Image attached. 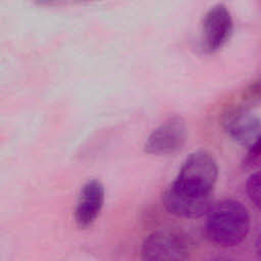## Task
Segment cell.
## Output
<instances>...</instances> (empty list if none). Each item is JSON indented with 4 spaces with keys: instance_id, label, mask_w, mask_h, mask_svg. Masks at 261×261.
Masks as SVG:
<instances>
[{
    "instance_id": "1",
    "label": "cell",
    "mask_w": 261,
    "mask_h": 261,
    "mask_svg": "<svg viewBox=\"0 0 261 261\" xmlns=\"http://www.w3.org/2000/svg\"><path fill=\"white\" fill-rule=\"evenodd\" d=\"M206 214L205 232L213 244L231 248L247 238L251 224L250 214L241 202L223 199L213 203Z\"/></svg>"
},
{
    "instance_id": "2",
    "label": "cell",
    "mask_w": 261,
    "mask_h": 261,
    "mask_svg": "<svg viewBox=\"0 0 261 261\" xmlns=\"http://www.w3.org/2000/svg\"><path fill=\"white\" fill-rule=\"evenodd\" d=\"M217 177L218 165L215 158L209 152L199 150L185 159L170 185L190 195L212 197Z\"/></svg>"
},
{
    "instance_id": "3",
    "label": "cell",
    "mask_w": 261,
    "mask_h": 261,
    "mask_svg": "<svg viewBox=\"0 0 261 261\" xmlns=\"http://www.w3.org/2000/svg\"><path fill=\"white\" fill-rule=\"evenodd\" d=\"M191 245L187 236L175 228H160L146 237L141 261H189Z\"/></svg>"
},
{
    "instance_id": "4",
    "label": "cell",
    "mask_w": 261,
    "mask_h": 261,
    "mask_svg": "<svg viewBox=\"0 0 261 261\" xmlns=\"http://www.w3.org/2000/svg\"><path fill=\"white\" fill-rule=\"evenodd\" d=\"M186 136L184 118L177 115L171 116L151 132L144 144V151L157 156L175 154L182 149Z\"/></svg>"
},
{
    "instance_id": "5",
    "label": "cell",
    "mask_w": 261,
    "mask_h": 261,
    "mask_svg": "<svg viewBox=\"0 0 261 261\" xmlns=\"http://www.w3.org/2000/svg\"><path fill=\"white\" fill-rule=\"evenodd\" d=\"M233 21L229 9L222 3L210 7L202 21L201 44L204 51L213 53L221 49L229 40Z\"/></svg>"
},
{
    "instance_id": "6",
    "label": "cell",
    "mask_w": 261,
    "mask_h": 261,
    "mask_svg": "<svg viewBox=\"0 0 261 261\" xmlns=\"http://www.w3.org/2000/svg\"><path fill=\"white\" fill-rule=\"evenodd\" d=\"M222 125L234 142L250 146L260 139V119L257 114L245 106L229 108L222 117Z\"/></svg>"
},
{
    "instance_id": "7",
    "label": "cell",
    "mask_w": 261,
    "mask_h": 261,
    "mask_svg": "<svg viewBox=\"0 0 261 261\" xmlns=\"http://www.w3.org/2000/svg\"><path fill=\"white\" fill-rule=\"evenodd\" d=\"M105 201L103 184L96 179H89L82 187L74 207V221L80 228L91 226L99 217Z\"/></svg>"
},
{
    "instance_id": "8",
    "label": "cell",
    "mask_w": 261,
    "mask_h": 261,
    "mask_svg": "<svg viewBox=\"0 0 261 261\" xmlns=\"http://www.w3.org/2000/svg\"><path fill=\"white\" fill-rule=\"evenodd\" d=\"M246 191L250 201L256 206H260V174L258 171L252 173L246 182Z\"/></svg>"
},
{
    "instance_id": "9",
    "label": "cell",
    "mask_w": 261,
    "mask_h": 261,
    "mask_svg": "<svg viewBox=\"0 0 261 261\" xmlns=\"http://www.w3.org/2000/svg\"><path fill=\"white\" fill-rule=\"evenodd\" d=\"M259 155H260V143H259V139H258L252 145L249 146V149L246 154V157L244 158L243 164L247 167L253 166L254 163H256L258 161Z\"/></svg>"
},
{
    "instance_id": "10",
    "label": "cell",
    "mask_w": 261,
    "mask_h": 261,
    "mask_svg": "<svg viewBox=\"0 0 261 261\" xmlns=\"http://www.w3.org/2000/svg\"><path fill=\"white\" fill-rule=\"evenodd\" d=\"M214 261H233V260H230V259H225V258H221V259H218V260H214Z\"/></svg>"
}]
</instances>
